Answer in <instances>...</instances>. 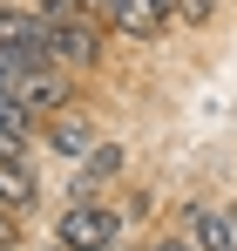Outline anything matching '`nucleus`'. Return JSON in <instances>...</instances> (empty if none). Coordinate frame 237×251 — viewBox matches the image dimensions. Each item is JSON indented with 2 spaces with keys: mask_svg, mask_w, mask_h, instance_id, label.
<instances>
[{
  "mask_svg": "<svg viewBox=\"0 0 237 251\" xmlns=\"http://www.w3.org/2000/svg\"><path fill=\"white\" fill-rule=\"evenodd\" d=\"M68 95H75V82H68V68H61V61H27V68L14 75V102H21L34 123L61 116V109H68Z\"/></svg>",
  "mask_w": 237,
  "mask_h": 251,
  "instance_id": "2",
  "label": "nucleus"
},
{
  "mask_svg": "<svg viewBox=\"0 0 237 251\" xmlns=\"http://www.w3.org/2000/svg\"><path fill=\"white\" fill-rule=\"evenodd\" d=\"M54 238L68 251H116L122 210L102 204V190H75V204H61V217H54Z\"/></svg>",
  "mask_w": 237,
  "mask_h": 251,
  "instance_id": "1",
  "label": "nucleus"
},
{
  "mask_svg": "<svg viewBox=\"0 0 237 251\" xmlns=\"http://www.w3.org/2000/svg\"><path fill=\"white\" fill-rule=\"evenodd\" d=\"M41 204V183H34V170H27V156L21 150H0V210H34Z\"/></svg>",
  "mask_w": 237,
  "mask_h": 251,
  "instance_id": "7",
  "label": "nucleus"
},
{
  "mask_svg": "<svg viewBox=\"0 0 237 251\" xmlns=\"http://www.w3.org/2000/svg\"><path fill=\"white\" fill-rule=\"evenodd\" d=\"M169 14H176V0H116L109 7V21H116L129 41H156L163 27H169Z\"/></svg>",
  "mask_w": 237,
  "mask_h": 251,
  "instance_id": "6",
  "label": "nucleus"
},
{
  "mask_svg": "<svg viewBox=\"0 0 237 251\" xmlns=\"http://www.w3.org/2000/svg\"><path fill=\"white\" fill-rule=\"evenodd\" d=\"M183 14H190V21H210V14H217V0H183Z\"/></svg>",
  "mask_w": 237,
  "mask_h": 251,
  "instance_id": "10",
  "label": "nucleus"
},
{
  "mask_svg": "<svg viewBox=\"0 0 237 251\" xmlns=\"http://www.w3.org/2000/svg\"><path fill=\"white\" fill-rule=\"evenodd\" d=\"M0 48H21L34 61H54V21L41 7H7L0 0Z\"/></svg>",
  "mask_w": 237,
  "mask_h": 251,
  "instance_id": "4",
  "label": "nucleus"
},
{
  "mask_svg": "<svg viewBox=\"0 0 237 251\" xmlns=\"http://www.w3.org/2000/svg\"><path fill=\"white\" fill-rule=\"evenodd\" d=\"M122 156H129L122 143H95V150L81 156V183H75V190H102L109 176H122Z\"/></svg>",
  "mask_w": 237,
  "mask_h": 251,
  "instance_id": "9",
  "label": "nucleus"
},
{
  "mask_svg": "<svg viewBox=\"0 0 237 251\" xmlns=\"http://www.w3.org/2000/svg\"><path fill=\"white\" fill-rule=\"evenodd\" d=\"M156 251H197V245H190V238H183V231H176V238H163Z\"/></svg>",
  "mask_w": 237,
  "mask_h": 251,
  "instance_id": "11",
  "label": "nucleus"
},
{
  "mask_svg": "<svg viewBox=\"0 0 237 251\" xmlns=\"http://www.w3.org/2000/svg\"><path fill=\"white\" fill-rule=\"evenodd\" d=\"M54 61H61V68H95V61H102L95 14H61V21H54Z\"/></svg>",
  "mask_w": 237,
  "mask_h": 251,
  "instance_id": "5",
  "label": "nucleus"
},
{
  "mask_svg": "<svg viewBox=\"0 0 237 251\" xmlns=\"http://www.w3.org/2000/svg\"><path fill=\"white\" fill-rule=\"evenodd\" d=\"M183 238H190L197 251H237V217H231V204L190 197V204H183Z\"/></svg>",
  "mask_w": 237,
  "mask_h": 251,
  "instance_id": "3",
  "label": "nucleus"
},
{
  "mask_svg": "<svg viewBox=\"0 0 237 251\" xmlns=\"http://www.w3.org/2000/svg\"><path fill=\"white\" fill-rule=\"evenodd\" d=\"M41 251H68V245H61V238H54V245H41Z\"/></svg>",
  "mask_w": 237,
  "mask_h": 251,
  "instance_id": "12",
  "label": "nucleus"
},
{
  "mask_svg": "<svg viewBox=\"0 0 237 251\" xmlns=\"http://www.w3.org/2000/svg\"><path fill=\"white\" fill-rule=\"evenodd\" d=\"M41 143H47V150H54V156H88V150H95V123H88V116H75V109H61V116H47V123H41Z\"/></svg>",
  "mask_w": 237,
  "mask_h": 251,
  "instance_id": "8",
  "label": "nucleus"
}]
</instances>
